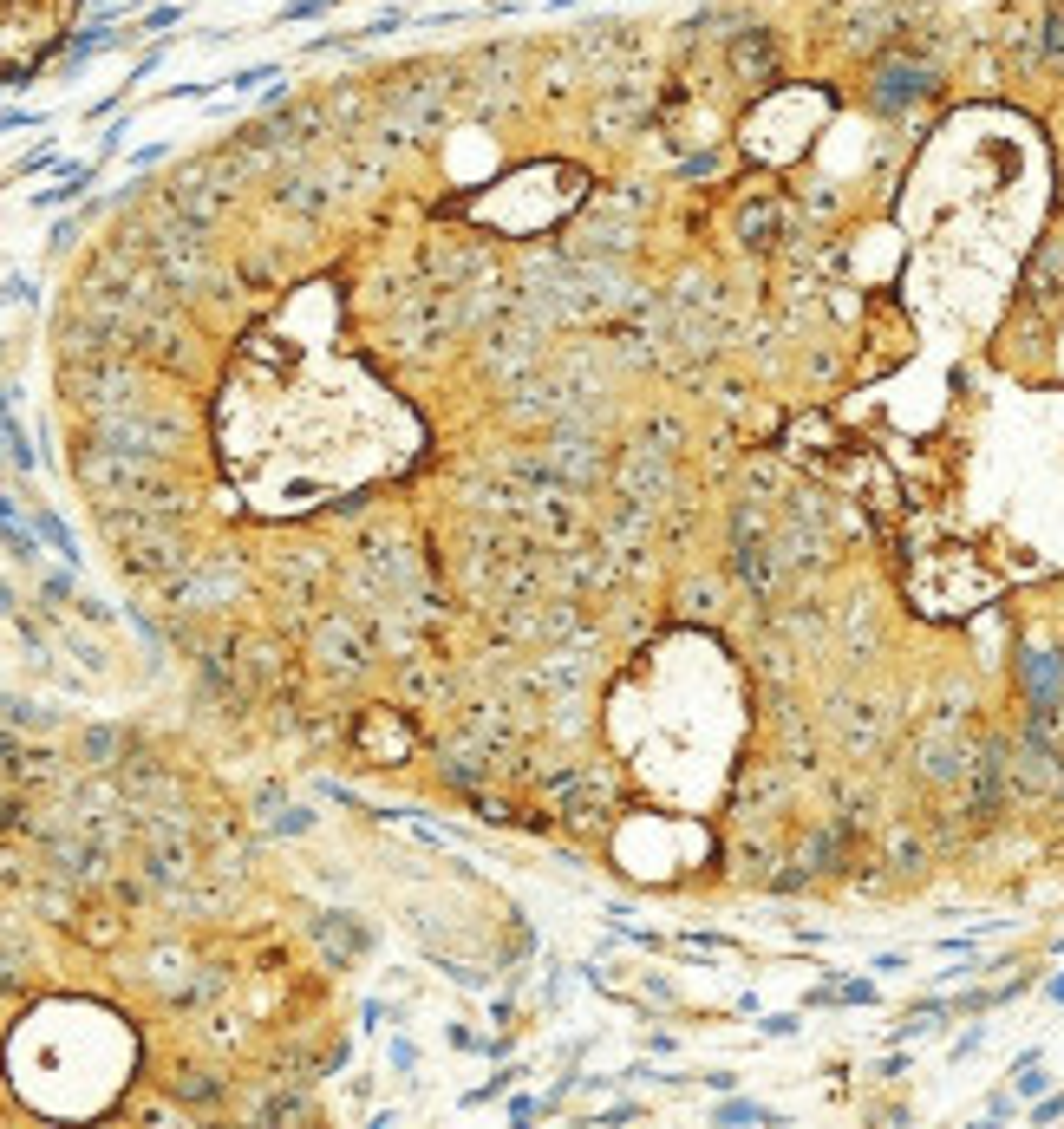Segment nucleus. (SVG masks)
Segmentation results:
<instances>
[{
    "label": "nucleus",
    "mask_w": 1064,
    "mask_h": 1129,
    "mask_svg": "<svg viewBox=\"0 0 1064 1129\" xmlns=\"http://www.w3.org/2000/svg\"><path fill=\"white\" fill-rule=\"evenodd\" d=\"M98 516H105V529H111V542H118L131 575L164 581L189 562V542L177 529V516H144V509H98Z\"/></svg>",
    "instance_id": "1"
},
{
    "label": "nucleus",
    "mask_w": 1064,
    "mask_h": 1129,
    "mask_svg": "<svg viewBox=\"0 0 1064 1129\" xmlns=\"http://www.w3.org/2000/svg\"><path fill=\"white\" fill-rule=\"evenodd\" d=\"M92 438H105L111 451L138 457V464H164V457L183 451V424L177 418H138V411H111V418H98Z\"/></svg>",
    "instance_id": "2"
},
{
    "label": "nucleus",
    "mask_w": 1064,
    "mask_h": 1129,
    "mask_svg": "<svg viewBox=\"0 0 1064 1129\" xmlns=\"http://www.w3.org/2000/svg\"><path fill=\"white\" fill-rule=\"evenodd\" d=\"M72 393H78V405H92L98 418L131 411L138 405V366H125V360H72Z\"/></svg>",
    "instance_id": "3"
},
{
    "label": "nucleus",
    "mask_w": 1064,
    "mask_h": 1129,
    "mask_svg": "<svg viewBox=\"0 0 1064 1129\" xmlns=\"http://www.w3.org/2000/svg\"><path fill=\"white\" fill-rule=\"evenodd\" d=\"M229 196H235V176H229V164H189L183 176L171 183V209H183L189 222H209V216H222L229 209Z\"/></svg>",
    "instance_id": "4"
},
{
    "label": "nucleus",
    "mask_w": 1064,
    "mask_h": 1129,
    "mask_svg": "<svg viewBox=\"0 0 1064 1129\" xmlns=\"http://www.w3.org/2000/svg\"><path fill=\"white\" fill-rule=\"evenodd\" d=\"M353 744H360V757H373V764H399V757H412V725L399 719V712H386V706H366L360 719H353Z\"/></svg>",
    "instance_id": "5"
},
{
    "label": "nucleus",
    "mask_w": 1064,
    "mask_h": 1129,
    "mask_svg": "<svg viewBox=\"0 0 1064 1129\" xmlns=\"http://www.w3.org/2000/svg\"><path fill=\"white\" fill-rule=\"evenodd\" d=\"M1025 699H1032V719H1051L1064 706V659L1045 646H1025Z\"/></svg>",
    "instance_id": "6"
},
{
    "label": "nucleus",
    "mask_w": 1064,
    "mask_h": 1129,
    "mask_svg": "<svg viewBox=\"0 0 1064 1129\" xmlns=\"http://www.w3.org/2000/svg\"><path fill=\"white\" fill-rule=\"evenodd\" d=\"M725 59H732V72H738L745 85H765L770 72H777V40H770L765 27H745V33L732 40V53H725Z\"/></svg>",
    "instance_id": "7"
},
{
    "label": "nucleus",
    "mask_w": 1064,
    "mask_h": 1129,
    "mask_svg": "<svg viewBox=\"0 0 1064 1129\" xmlns=\"http://www.w3.org/2000/svg\"><path fill=\"white\" fill-rule=\"evenodd\" d=\"M313 646H320V666H327V673H360L366 659H373L353 621H327V627L313 633Z\"/></svg>",
    "instance_id": "8"
},
{
    "label": "nucleus",
    "mask_w": 1064,
    "mask_h": 1129,
    "mask_svg": "<svg viewBox=\"0 0 1064 1129\" xmlns=\"http://www.w3.org/2000/svg\"><path fill=\"white\" fill-rule=\"evenodd\" d=\"M189 868H196V848H189L183 836H157V843H144V875H151L157 888L189 881Z\"/></svg>",
    "instance_id": "9"
},
{
    "label": "nucleus",
    "mask_w": 1064,
    "mask_h": 1129,
    "mask_svg": "<svg viewBox=\"0 0 1064 1129\" xmlns=\"http://www.w3.org/2000/svg\"><path fill=\"white\" fill-rule=\"evenodd\" d=\"M914 92H927V72H921V65H901V53L876 65V105H882V111H901Z\"/></svg>",
    "instance_id": "10"
},
{
    "label": "nucleus",
    "mask_w": 1064,
    "mask_h": 1129,
    "mask_svg": "<svg viewBox=\"0 0 1064 1129\" xmlns=\"http://www.w3.org/2000/svg\"><path fill=\"white\" fill-rule=\"evenodd\" d=\"M72 934L85 947H118V941H125V901L111 894V901H98V908H78L72 914Z\"/></svg>",
    "instance_id": "11"
},
{
    "label": "nucleus",
    "mask_w": 1064,
    "mask_h": 1129,
    "mask_svg": "<svg viewBox=\"0 0 1064 1129\" xmlns=\"http://www.w3.org/2000/svg\"><path fill=\"white\" fill-rule=\"evenodd\" d=\"M53 862H59L72 881H98V875H105V848H98V843H65V836H59V843H53Z\"/></svg>",
    "instance_id": "12"
},
{
    "label": "nucleus",
    "mask_w": 1064,
    "mask_h": 1129,
    "mask_svg": "<svg viewBox=\"0 0 1064 1129\" xmlns=\"http://www.w3.org/2000/svg\"><path fill=\"white\" fill-rule=\"evenodd\" d=\"M738 229H745L752 249H770L777 229H783V203H745V222H738Z\"/></svg>",
    "instance_id": "13"
},
{
    "label": "nucleus",
    "mask_w": 1064,
    "mask_h": 1129,
    "mask_svg": "<svg viewBox=\"0 0 1064 1129\" xmlns=\"http://www.w3.org/2000/svg\"><path fill=\"white\" fill-rule=\"evenodd\" d=\"M1064 287V249L1051 242V249H1038V262H1032V275H1025V294H1058Z\"/></svg>",
    "instance_id": "14"
},
{
    "label": "nucleus",
    "mask_w": 1064,
    "mask_h": 1129,
    "mask_svg": "<svg viewBox=\"0 0 1064 1129\" xmlns=\"http://www.w3.org/2000/svg\"><path fill=\"white\" fill-rule=\"evenodd\" d=\"M255 1123H307V1103L300 1097H268L262 1110H255Z\"/></svg>",
    "instance_id": "15"
},
{
    "label": "nucleus",
    "mask_w": 1064,
    "mask_h": 1129,
    "mask_svg": "<svg viewBox=\"0 0 1064 1129\" xmlns=\"http://www.w3.org/2000/svg\"><path fill=\"white\" fill-rule=\"evenodd\" d=\"M40 535H47V542H53V549L65 555V562H78V549H72V529H65V522L53 516V509H40Z\"/></svg>",
    "instance_id": "16"
},
{
    "label": "nucleus",
    "mask_w": 1064,
    "mask_h": 1129,
    "mask_svg": "<svg viewBox=\"0 0 1064 1129\" xmlns=\"http://www.w3.org/2000/svg\"><path fill=\"white\" fill-rule=\"evenodd\" d=\"M712 1123H777L770 1110H758V1103H719L712 1110Z\"/></svg>",
    "instance_id": "17"
},
{
    "label": "nucleus",
    "mask_w": 1064,
    "mask_h": 1129,
    "mask_svg": "<svg viewBox=\"0 0 1064 1129\" xmlns=\"http://www.w3.org/2000/svg\"><path fill=\"white\" fill-rule=\"evenodd\" d=\"M177 1097H196V1103H209V1097H216V1083H209L203 1071H177Z\"/></svg>",
    "instance_id": "18"
},
{
    "label": "nucleus",
    "mask_w": 1064,
    "mask_h": 1129,
    "mask_svg": "<svg viewBox=\"0 0 1064 1129\" xmlns=\"http://www.w3.org/2000/svg\"><path fill=\"white\" fill-rule=\"evenodd\" d=\"M111 40H118V33H105V27H92V33H78V40H72V65H78V59H92V53H105V47H111Z\"/></svg>",
    "instance_id": "19"
},
{
    "label": "nucleus",
    "mask_w": 1064,
    "mask_h": 1129,
    "mask_svg": "<svg viewBox=\"0 0 1064 1129\" xmlns=\"http://www.w3.org/2000/svg\"><path fill=\"white\" fill-rule=\"evenodd\" d=\"M327 7H340V0H295V7H282V20L295 27V20H320Z\"/></svg>",
    "instance_id": "20"
},
{
    "label": "nucleus",
    "mask_w": 1064,
    "mask_h": 1129,
    "mask_svg": "<svg viewBox=\"0 0 1064 1129\" xmlns=\"http://www.w3.org/2000/svg\"><path fill=\"white\" fill-rule=\"evenodd\" d=\"M85 757H118V732H105V725L85 732Z\"/></svg>",
    "instance_id": "21"
},
{
    "label": "nucleus",
    "mask_w": 1064,
    "mask_h": 1129,
    "mask_svg": "<svg viewBox=\"0 0 1064 1129\" xmlns=\"http://www.w3.org/2000/svg\"><path fill=\"white\" fill-rule=\"evenodd\" d=\"M1045 59H1064V14L1045 20Z\"/></svg>",
    "instance_id": "22"
},
{
    "label": "nucleus",
    "mask_w": 1064,
    "mask_h": 1129,
    "mask_svg": "<svg viewBox=\"0 0 1064 1129\" xmlns=\"http://www.w3.org/2000/svg\"><path fill=\"white\" fill-rule=\"evenodd\" d=\"M307 823H313L307 810H282V816H275V836H300V830H307Z\"/></svg>",
    "instance_id": "23"
},
{
    "label": "nucleus",
    "mask_w": 1064,
    "mask_h": 1129,
    "mask_svg": "<svg viewBox=\"0 0 1064 1129\" xmlns=\"http://www.w3.org/2000/svg\"><path fill=\"white\" fill-rule=\"evenodd\" d=\"M275 79V65H249V72H235V92H255V85Z\"/></svg>",
    "instance_id": "24"
},
{
    "label": "nucleus",
    "mask_w": 1064,
    "mask_h": 1129,
    "mask_svg": "<svg viewBox=\"0 0 1064 1129\" xmlns=\"http://www.w3.org/2000/svg\"><path fill=\"white\" fill-rule=\"evenodd\" d=\"M20 823V790H0V830H14Z\"/></svg>",
    "instance_id": "25"
},
{
    "label": "nucleus",
    "mask_w": 1064,
    "mask_h": 1129,
    "mask_svg": "<svg viewBox=\"0 0 1064 1129\" xmlns=\"http://www.w3.org/2000/svg\"><path fill=\"white\" fill-rule=\"evenodd\" d=\"M171 20H183V7H151V14H144V27L157 33V27H171Z\"/></svg>",
    "instance_id": "26"
},
{
    "label": "nucleus",
    "mask_w": 1064,
    "mask_h": 1129,
    "mask_svg": "<svg viewBox=\"0 0 1064 1129\" xmlns=\"http://www.w3.org/2000/svg\"><path fill=\"white\" fill-rule=\"evenodd\" d=\"M14 757H20V744H14L7 732H0V764H14Z\"/></svg>",
    "instance_id": "27"
},
{
    "label": "nucleus",
    "mask_w": 1064,
    "mask_h": 1129,
    "mask_svg": "<svg viewBox=\"0 0 1064 1129\" xmlns=\"http://www.w3.org/2000/svg\"><path fill=\"white\" fill-rule=\"evenodd\" d=\"M7 986H14V966H7V960H0V992H7Z\"/></svg>",
    "instance_id": "28"
},
{
    "label": "nucleus",
    "mask_w": 1064,
    "mask_h": 1129,
    "mask_svg": "<svg viewBox=\"0 0 1064 1129\" xmlns=\"http://www.w3.org/2000/svg\"><path fill=\"white\" fill-rule=\"evenodd\" d=\"M1051 999H1058V1005H1064V979H1058V986H1051Z\"/></svg>",
    "instance_id": "29"
}]
</instances>
